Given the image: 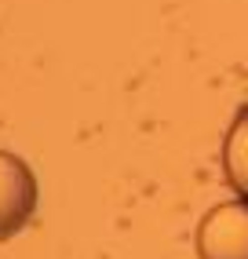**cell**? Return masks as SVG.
<instances>
[{"mask_svg":"<svg viewBox=\"0 0 248 259\" xmlns=\"http://www.w3.org/2000/svg\"><path fill=\"white\" fill-rule=\"evenodd\" d=\"M201 259H248V201L216 204L197 227Z\"/></svg>","mask_w":248,"mask_h":259,"instance_id":"cell-2","label":"cell"},{"mask_svg":"<svg viewBox=\"0 0 248 259\" xmlns=\"http://www.w3.org/2000/svg\"><path fill=\"white\" fill-rule=\"evenodd\" d=\"M37 212V176L33 168L0 150V241L15 237Z\"/></svg>","mask_w":248,"mask_h":259,"instance_id":"cell-1","label":"cell"},{"mask_svg":"<svg viewBox=\"0 0 248 259\" xmlns=\"http://www.w3.org/2000/svg\"><path fill=\"white\" fill-rule=\"evenodd\" d=\"M223 171H226V183L241 194V201H248V110H241L226 132Z\"/></svg>","mask_w":248,"mask_h":259,"instance_id":"cell-3","label":"cell"}]
</instances>
